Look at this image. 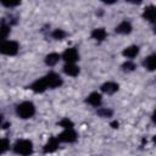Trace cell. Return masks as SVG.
I'll list each match as a JSON object with an SVG mask.
<instances>
[{"instance_id":"d6986e66","label":"cell","mask_w":156,"mask_h":156,"mask_svg":"<svg viewBox=\"0 0 156 156\" xmlns=\"http://www.w3.org/2000/svg\"><path fill=\"white\" fill-rule=\"evenodd\" d=\"M10 147V143L7 139H0V155L6 152Z\"/></svg>"},{"instance_id":"9c48e42d","label":"cell","mask_w":156,"mask_h":156,"mask_svg":"<svg viewBox=\"0 0 156 156\" xmlns=\"http://www.w3.org/2000/svg\"><path fill=\"white\" fill-rule=\"evenodd\" d=\"M63 72H65L67 76L76 77V76L79 74V67L76 66L74 63H66L65 67H63Z\"/></svg>"},{"instance_id":"30bf717a","label":"cell","mask_w":156,"mask_h":156,"mask_svg":"<svg viewBox=\"0 0 156 156\" xmlns=\"http://www.w3.org/2000/svg\"><path fill=\"white\" fill-rule=\"evenodd\" d=\"M132 32V24L127 21H123L121 22L117 27H116V33H119V34H129Z\"/></svg>"},{"instance_id":"5bb4252c","label":"cell","mask_w":156,"mask_h":156,"mask_svg":"<svg viewBox=\"0 0 156 156\" xmlns=\"http://www.w3.org/2000/svg\"><path fill=\"white\" fill-rule=\"evenodd\" d=\"M143 16H144V18L147 20L149 22H154V21H155V7H154V6H147V7H145Z\"/></svg>"},{"instance_id":"e0dca14e","label":"cell","mask_w":156,"mask_h":156,"mask_svg":"<svg viewBox=\"0 0 156 156\" xmlns=\"http://www.w3.org/2000/svg\"><path fill=\"white\" fill-rule=\"evenodd\" d=\"M144 66L149 69V71H154L155 69V66H156V56L155 55H150L145 58L144 61Z\"/></svg>"},{"instance_id":"52a82bcc","label":"cell","mask_w":156,"mask_h":156,"mask_svg":"<svg viewBox=\"0 0 156 156\" xmlns=\"http://www.w3.org/2000/svg\"><path fill=\"white\" fill-rule=\"evenodd\" d=\"M30 88H32V90H34L35 93H43V91H45V90L48 89V84H46L45 78L43 77V78L35 80V82L32 84Z\"/></svg>"},{"instance_id":"6da1fadb","label":"cell","mask_w":156,"mask_h":156,"mask_svg":"<svg viewBox=\"0 0 156 156\" xmlns=\"http://www.w3.org/2000/svg\"><path fill=\"white\" fill-rule=\"evenodd\" d=\"M34 113H35V106L30 101H24L17 106V115L23 119L33 117Z\"/></svg>"},{"instance_id":"8992f818","label":"cell","mask_w":156,"mask_h":156,"mask_svg":"<svg viewBox=\"0 0 156 156\" xmlns=\"http://www.w3.org/2000/svg\"><path fill=\"white\" fill-rule=\"evenodd\" d=\"M62 58L67 62V63H74L78 58H79V54L74 48H68L65 50V52L62 54Z\"/></svg>"},{"instance_id":"484cf974","label":"cell","mask_w":156,"mask_h":156,"mask_svg":"<svg viewBox=\"0 0 156 156\" xmlns=\"http://www.w3.org/2000/svg\"><path fill=\"white\" fill-rule=\"evenodd\" d=\"M2 123V115H0V124Z\"/></svg>"},{"instance_id":"8fae6325","label":"cell","mask_w":156,"mask_h":156,"mask_svg":"<svg viewBox=\"0 0 156 156\" xmlns=\"http://www.w3.org/2000/svg\"><path fill=\"white\" fill-rule=\"evenodd\" d=\"M101 90L106 94H113L118 90V84L115 82H107V83L101 85Z\"/></svg>"},{"instance_id":"277c9868","label":"cell","mask_w":156,"mask_h":156,"mask_svg":"<svg viewBox=\"0 0 156 156\" xmlns=\"http://www.w3.org/2000/svg\"><path fill=\"white\" fill-rule=\"evenodd\" d=\"M45 80H46V84H48V88H57L62 84V79L58 74L51 72L49 74H46L45 77Z\"/></svg>"},{"instance_id":"9a60e30c","label":"cell","mask_w":156,"mask_h":156,"mask_svg":"<svg viewBox=\"0 0 156 156\" xmlns=\"http://www.w3.org/2000/svg\"><path fill=\"white\" fill-rule=\"evenodd\" d=\"M106 35H107V33H106V30H105L104 28H96V29H94V30L91 32V37H93L94 39L99 40V41L104 40V39L106 38Z\"/></svg>"},{"instance_id":"7402d4cb","label":"cell","mask_w":156,"mask_h":156,"mask_svg":"<svg viewBox=\"0 0 156 156\" xmlns=\"http://www.w3.org/2000/svg\"><path fill=\"white\" fill-rule=\"evenodd\" d=\"M98 115L101 117H110L112 115V111L108 108H99L98 110Z\"/></svg>"},{"instance_id":"7c38bea8","label":"cell","mask_w":156,"mask_h":156,"mask_svg":"<svg viewBox=\"0 0 156 156\" xmlns=\"http://www.w3.org/2000/svg\"><path fill=\"white\" fill-rule=\"evenodd\" d=\"M138 54H139V48H138L136 45L128 46V48H126V49L123 50V55H124L126 57H128V58H133V57H135Z\"/></svg>"},{"instance_id":"2e32d148","label":"cell","mask_w":156,"mask_h":156,"mask_svg":"<svg viewBox=\"0 0 156 156\" xmlns=\"http://www.w3.org/2000/svg\"><path fill=\"white\" fill-rule=\"evenodd\" d=\"M58 60H60V55L56 54V52H51L45 57V63L48 66H54L58 62Z\"/></svg>"},{"instance_id":"603a6c76","label":"cell","mask_w":156,"mask_h":156,"mask_svg":"<svg viewBox=\"0 0 156 156\" xmlns=\"http://www.w3.org/2000/svg\"><path fill=\"white\" fill-rule=\"evenodd\" d=\"M1 4L6 7H13V6L20 5V1H1Z\"/></svg>"},{"instance_id":"5b68a950","label":"cell","mask_w":156,"mask_h":156,"mask_svg":"<svg viewBox=\"0 0 156 156\" xmlns=\"http://www.w3.org/2000/svg\"><path fill=\"white\" fill-rule=\"evenodd\" d=\"M58 141H63V143H73L77 139V133L73 130V128L71 129H65L58 136H57Z\"/></svg>"},{"instance_id":"ac0fdd59","label":"cell","mask_w":156,"mask_h":156,"mask_svg":"<svg viewBox=\"0 0 156 156\" xmlns=\"http://www.w3.org/2000/svg\"><path fill=\"white\" fill-rule=\"evenodd\" d=\"M9 32H10V28L7 26H1L0 27V44H2L6 39V37L9 35Z\"/></svg>"},{"instance_id":"d4e9b609","label":"cell","mask_w":156,"mask_h":156,"mask_svg":"<svg viewBox=\"0 0 156 156\" xmlns=\"http://www.w3.org/2000/svg\"><path fill=\"white\" fill-rule=\"evenodd\" d=\"M111 126H112L113 128H117V127H118V122H112Z\"/></svg>"},{"instance_id":"ba28073f","label":"cell","mask_w":156,"mask_h":156,"mask_svg":"<svg viewBox=\"0 0 156 156\" xmlns=\"http://www.w3.org/2000/svg\"><path fill=\"white\" fill-rule=\"evenodd\" d=\"M57 147H58V139L57 138H50L44 146V152H46V154L54 152L57 150Z\"/></svg>"},{"instance_id":"cb8c5ba5","label":"cell","mask_w":156,"mask_h":156,"mask_svg":"<svg viewBox=\"0 0 156 156\" xmlns=\"http://www.w3.org/2000/svg\"><path fill=\"white\" fill-rule=\"evenodd\" d=\"M123 68H124V71H133V69L135 68V65H134L133 62L128 61V62H126V63L123 65Z\"/></svg>"},{"instance_id":"7a4b0ae2","label":"cell","mask_w":156,"mask_h":156,"mask_svg":"<svg viewBox=\"0 0 156 156\" xmlns=\"http://www.w3.org/2000/svg\"><path fill=\"white\" fill-rule=\"evenodd\" d=\"M13 150L16 154H20L22 156H29L33 152V144L29 140H18L15 144Z\"/></svg>"},{"instance_id":"4fadbf2b","label":"cell","mask_w":156,"mask_h":156,"mask_svg":"<svg viewBox=\"0 0 156 156\" xmlns=\"http://www.w3.org/2000/svg\"><path fill=\"white\" fill-rule=\"evenodd\" d=\"M87 102H89L93 106H100L101 104V95L99 93H91L88 98H87Z\"/></svg>"},{"instance_id":"3957f363","label":"cell","mask_w":156,"mask_h":156,"mask_svg":"<svg viewBox=\"0 0 156 156\" xmlns=\"http://www.w3.org/2000/svg\"><path fill=\"white\" fill-rule=\"evenodd\" d=\"M18 52V44L13 40H5L2 44H0V54L13 56Z\"/></svg>"},{"instance_id":"44dd1931","label":"cell","mask_w":156,"mask_h":156,"mask_svg":"<svg viewBox=\"0 0 156 156\" xmlns=\"http://www.w3.org/2000/svg\"><path fill=\"white\" fill-rule=\"evenodd\" d=\"M58 124H60L61 127H63L65 129H71V128L73 127V122H72L71 119H68V118H62Z\"/></svg>"},{"instance_id":"ffe728a7","label":"cell","mask_w":156,"mask_h":156,"mask_svg":"<svg viewBox=\"0 0 156 156\" xmlns=\"http://www.w3.org/2000/svg\"><path fill=\"white\" fill-rule=\"evenodd\" d=\"M66 35H67V34H66V32H65V30H62V29H55V30L52 32V37H54L55 39H57V40L63 39Z\"/></svg>"}]
</instances>
